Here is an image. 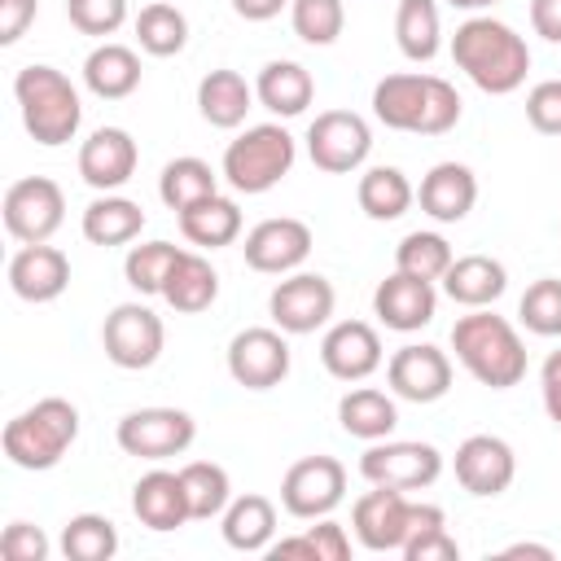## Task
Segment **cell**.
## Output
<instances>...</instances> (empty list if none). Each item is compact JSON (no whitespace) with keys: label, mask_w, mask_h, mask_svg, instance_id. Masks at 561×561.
I'll return each mask as SVG.
<instances>
[{"label":"cell","mask_w":561,"mask_h":561,"mask_svg":"<svg viewBox=\"0 0 561 561\" xmlns=\"http://www.w3.org/2000/svg\"><path fill=\"white\" fill-rule=\"evenodd\" d=\"M451 61L486 96H508L530 75V48H526V39L508 22H500L491 13H473V18H465L456 26V35H451Z\"/></svg>","instance_id":"obj_1"},{"label":"cell","mask_w":561,"mask_h":561,"mask_svg":"<svg viewBox=\"0 0 561 561\" xmlns=\"http://www.w3.org/2000/svg\"><path fill=\"white\" fill-rule=\"evenodd\" d=\"M373 114L390 131H412V136H443L460 123V92L443 75H386L373 88Z\"/></svg>","instance_id":"obj_2"},{"label":"cell","mask_w":561,"mask_h":561,"mask_svg":"<svg viewBox=\"0 0 561 561\" xmlns=\"http://www.w3.org/2000/svg\"><path fill=\"white\" fill-rule=\"evenodd\" d=\"M451 351L478 386L508 390L526 377V342L513 320L495 316L491 307H473L451 324Z\"/></svg>","instance_id":"obj_3"},{"label":"cell","mask_w":561,"mask_h":561,"mask_svg":"<svg viewBox=\"0 0 561 561\" xmlns=\"http://www.w3.org/2000/svg\"><path fill=\"white\" fill-rule=\"evenodd\" d=\"M13 96L22 110V127L35 145L57 149V145H70L79 136L83 101H79V88L57 66H44V61L22 66L13 75Z\"/></svg>","instance_id":"obj_4"},{"label":"cell","mask_w":561,"mask_h":561,"mask_svg":"<svg viewBox=\"0 0 561 561\" xmlns=\"http://www.w3.org/2000/svg\"><path fill=\"white\" fill-rule=\"evenodd\" d=\"M75 438H79V408L61 394H48V399H35L26 412H18L4 425L0 447H4L9 465L44 473V469L61 465V456L75 447Z\"/></svg>","instance_id":"obj_5"},{"label":"cell","mask_w":561,"mask_h":561,"mask_svg":"<svg viewBox=\"0 0 561 561\" xmlns=\"http://www.w3.org/2000/svg\"><path fill=\"white\" fill-rule=\"evenodd\" d=\"M294 158H298V140L280 123H254L237 140H228L224 162H219V175L237 193L254 197V193L276 188L294 171Z\"/></svg>","instance_id":"obj_6"},{"label":"cell","mask_w":561,"mask_h":561,"mask_svg":"<svg viewBox=\"0 0 561 561\" xmlns=\"http://www.w3.org/2000/svg\"><path fill=\"white\" fill-rule=\"evenodd\" d=\"M443 473V451L434 443L412 438H377L359 456V478L368 486H394V491H425Z\"/></svg>","instance_id":"obj_7"},{"label":"cell","mask_w":561,"mask_h":561,"mask_svg":"<svg viewBox=\"0 0 561 561\" xmlns=\"http://www.w3.org/2000/svg\"><path fill=\"white\" fill-rule=\"evenodd\" d=\"M0 215H4V232L18 245L53 241V232L66 224V193L48 175H22L4 188Z\"/></svg>","instance_id":"obj_8"},{"label":"cell","mask_w":561,"mask_h":561,"mask_svg":"<svg viewBox=\"0 0 561 561\" xmlns=\"http://www.w3.org/2000/svg\"><path fill=\"white\" fill-rule=\"evenodd\" d=\"M101 346L114 368H127V373L153 368L167 346V324L145 302H118L101 324Z\"/></svg>","instance_id":"obj_9"},{"label":"cell","mask_w":561,"mask_h":561,"mask_svg":"<svg viewBox=\"0 0 561 561\" xmlns=\"http://www.w3.org/2000/svg\"><path fill=\"white\" fill-rule=\"evenodd\" d=\"M197 438V421L184 412V408H136L118 421L114 430V443L136 456V460H171V456H184Z\"/></svg>","instance_id":"obj_10"},{"label":"cell","mask_w":561,"mask_h":561,"mask_svg":"<svg viewBox=\"0 0 561 561\" xmlns=\"http://www.w3.org/2000/svg\"><path fill=\"white\" fill-rule=\"evenodd\" d=\"M373 153V127L364 114L355 110H324L311 118L307 127V158L316 162V171L329 175H351L368 162Z\"/></svg>","instance_id":"obj_11"},{"label":"cell","mask_w":561,"mask_h":561,"mask_svg":"<svg viewBox=\"0 0 561 561\" xmlns=\"http://www.w3.org/2000/svg\"><path fill=\"white\" fill-rule=\"evenodd\" d=\"M333 307H337V289L320 272H289L267 294V316L289 337H302V333L324 329L329 316H333Z\"/></svg>","instance_id":"obj_12"},{"label":"cell","mask_w":561,"mask_h":561,"mask_svg":"<svg viewBox=\"0 0 561 561\" xmlns=\"http://www.w3.org/2000/svg\"><path fill=\"white\" fill-rule=\"evenodd\" d=\"M346 500V465L337 456H302L280 478V508L298 522L329 517Z\"/></svg>","instance_id":"obj_13"},{"label":"cell","mask_w":561,"mask_h":561,"mask_svg":"<svg viewBox=\"0 0 561 561\" xmlns=\"http://www.w3.org/2000/svg\"><path fill=\"white\" fill-rule=\"evenodd\" d=\"M289 333L276 324H250L228 342V377L245 390H272L289 377Z\"/></svg>","instance_id":"obj_14"},{"label":"cell","mask_w":561,"mask_h":561,"mask_svg":"<svg viewBox=\"0 0 561 561\" xmlns=\"http://www.w3.org/2000/svg\"><path fill=\"white\" fill-rule=\"evenodd\" d=\"M412 522H416V500H408V491L394 486H373L351 504L355 539L368 552H403Z\"/></svg>","instance_id":"obj_15"},{"label":"cell","mask_w":561,"mask_h":561,"mask_svg":"<svg viewBox=\"0 0 561 561\" xmlns=\"http://www.w3.org/2000/svg\"><path fill=\"white\" fill-rule=\"evenodd\" d=\"M316 237L302 219L294 215H272L263 224H254L241 241V254H245V267L263 272V276H289L307 263Z\"/></svg>","instance_id":"obj_16"},{"label":"cell","mask_w":561,"mask_h":561,"mask_svg":"<svg viewBox=\"0 0 561 561\" xmlns=\"http://www.w3.org/2000/svg\"><path fill=\"white\" fill-rule=\"evenodd\" d=\"M390 394L408 403H438L451 390V355L430 342H408L386 359Z\"/></svg>","instance_id":"obj_17"},{"label":"cell","mask_w":561,"mask_h":561,"mask_svg":"<svg viewBox=\"0 0 561 561\" xmlns=\"http://www.w3.org/2000/svg\"><path fill=\"white\" fill-rule=\"evenodd\" d=\"M456 482L478 495V500H495L513 486L517 478V451L500 438V434H469L456 447Z\"/></svg>","instance_id":"obj_18"},{"label":"cell","mask_w":561,"mask_h":561,"mask_svg":"<svg viewBox=\"0 0 561 561\" xmlns=\"http://www.w3.org/2000/svg\"><path fill=\"white\" fill-rule=\"evenodd\" d=\"M320 364L337 381H364L386 364L381 333L368 320H337L320 337Z\"/></svg>","instance_id":"obj_19"},{"label":"cell","mask_w":561,"mask_h":561,"mask_svg":"<svg viewBox=\"0 0 561 561\" xmlns=\"http://www.w3.org/2000/svg\"><path fill=\"white\" fill-rule=\"evenodd\" d=\"M434 311H438V289H434V280H421V276H412V272H390L377 289H373V316L386 324V329H394V333H416V329H425L430 320H434Z\"/></svg>","instance_id":"obj_20"},{"label":"cell","mask_w":561,"mask_h":561,"mask_svg":"<svg viewBox=\"0 0 561 561\" xmlns=\"http://www.w3.org/2000/svg\"><path fill=\"white\" fill-rule=\"evenodd\" d=\"M140 149L131 140L127 127H96L83 145H79V175L88 188L96 193H114L136 175Z\"/></svg>","instance_id":"obj_21"},{"label":"cell","mask_w":561,"mask_h":561,"mask_svg":"<svg viewBox=\"0 0 561 561\" xmlns=\"http://www.w3.org/2000/svg\"><path fill=\"white\" fill-rule=\"evenodd\" d=\"M70 285V259L66 250L35 241V245H18L9 259V289L22 302H53L61 298Z\"/></svg>","instance_id":"obj_22"},{"label":"cell","mask_w":561,"mask_h":561,"mask_svg":"<svg viewBox=\"0 0 561 561\" xmlns=\"http://www.w3.org/2000/svg\"><path fill=\"white\" fill-rule=\"evenodd\" d=\"M416 202L434 224H460L478 202V175L465 162H434L421 175Z\"/></svg>","instance_id":"obj_23"},{"label":"cell","mask_w":561,"mask_h":561,"mask_svg":"<svg viewBox=\"0 0 561 561\" xmlns=\"http://www.w3.org/2000/svg\"><path fill=\"white\" fill-rule=\"evenodd\" d=\"M131 513L140 526L167 535V530H180L188 517V495H184V482H180V469H149L136 478L131 486Z\"/></svg>","instance_id":"obj_24"},{"label":"cell","mask_w":561,"mask_h":561,"mask_svg":"<svg viewBox=\"0 0 561 561\" xmlns=\"http://www.w3.org/2000/svg\"><path fill=\"white\" fill-rule=\"evenodd\" d=\"M504 289H508V272H504V263L491 259V254H460V259H451V267L443 272V294H447L456 307H465V311L500 302Z\"/></svg>","instance_id":"obj_25"},{"label":"cell","mask_w":561,"mask_h":561,"mask_svg":"<svg viewBox=\"0 0 561 561\" xmlns=\"http://www.w3.org/2000/svg\"><path fill=\"white\" fill-rule=\"evenodd\" d=\"M254 101H259V96H254V83H245V75H237V70H228V66L202 75V83H197V114H202L210 127H219V131L241 127L245 114L254 110Z\"/></svg>","instance_id":"obj_26"},{"label":"cell","mask_w":561,"mask_h":561,"mask_svg":"<svg viewBox=\"0 0 561 561\" xmlns=\"http://www.w3.org/2000/svg\"><path fill=\"white\" fill-rule=\"evenodd\" d=\"M83 83L92 96L101 101H123L140 88V57L136 48L127 44H114V39H101L88 57H83Z\"/></svg>","instance_id":"obj_27"},{"label":"cell","mask_w":561,"mask_h":561,"mask_svg":"<svg viewBox=\"0 0 561 561\" xmlns=\"http://www.w3.org/2000/svg\"><path fill=\"white\" fill-rule=\"evenodd\" d=\"M219 530H224V543L237 552H267L276 539V504L259 491L232 495V504L219 517Z\"/></svg>","instance_id":"obj_28"},{"label":"cell","mask_w":561,"mask_h":561,"mask_svg":"<svg viewBox=\"0 0 561 561\" xmlns=\"http://www.w3.org/2000/svg\"><path fill=\"white\" fill-rule=\"evenodd\" d=\"M254 96L276 118H298L316 101V79L298 61H267L259 70V79H254Z\"/></svg>","instance_id":"obj_29"},{"label":"cell","mask_w":561,"mask_h":561,"mask_svg":"<svg viewBox=\"0 0 561 561\" xmlns=\"http://www.w3.org/2000/svg\"><path fill=\"white\" fill-rule=\"evenodd\" d=\"M140 228H145V210H140V202L118 197V193H101V197H92V202L83 206V219H79L83 241L105 245V250H110V245H127V241H136Z\"/></svg>","instance_id":"obj_30"},{"label":"cell","mask_w":561,"mask_h":561,"mask_svg":"<svg viewBox=\"0 0 561 561\" xmlns=\"http://www.w3.org/2000/svg\"><path fill=\"white\" fill-rule=\"evenodd\" d=\"M337 425L359 438V443H377V438H390L394 425H399V408L386 390L377 386H355L337 399Z\"/></svg>","instance_id":"obj_31"},{"label":"cell","mask_w":561,"mask_h":561,"mask_svg":"<svg viewBox=\"0 0 561 561\" xmlns=\"http://www.w3.org/2000/svg\"><path fill=\"white\" fill-rule=\"evenodd\" d=\"M180 232L197 250L232 245L241 237V206L232 197H224V193H210V197L193 202L188 210H180Z\"/></svg>","instance_id":"obj_32"},{"label":"cell","mask_w":561,"mask_h":561,"mask_svg":"<svg viewBox=\"0 0 561 561\" xmlns=\"http://www.w3.org/2000/svg\"><path fill=\"white\" fill-rule=\"evenodd\" d=\"M162 298H167L171 311H180V316H197V311H206V307L219 298V272L210 267L206 254L184 250L180 263L171 267L167 285H162Z\"/></svg>","instance_id":"obj_33"},{"label":"cell","mask_w":561,"mask_h":561,"mask_svg":"<svg viewBox=\"0 0 561 561\" xmlns=\"http://www.w3.org/2000/svg\"><path fill=\"white\" fill-rule=\"evenodd\" d=\"M394 44L408 61H434L443 48V13L438 0H399L394 9Z\"/></svg>","instance_id":"obj_34"},{"label":"cell","mask_w":561,"mask_h":561,"mask_svg":"<svg viewBox=\"0 0 561 561\" xmlns=\"http://www.w3.org/2000/svg\"><path fill=\"white\" fill-rule=\"evenodd\" d=\"M355 197H359V210L368 219L390 224V219L408 215V206L416 202V188L399 167H368L355 184Z\"/></svg>","instance_id":"obj_35"},{"label":"cell","mask_w":561,"mask_h":561,"mask_svg":"<svg viewBox=\"0 0 561 561\" xmlns=\"http://www.w3.org/2000/svg\"><path fill=\"white\" fill-rule=\"evenodd\" d=\"M210 193H219V175H215V167H210L206 158H193V153L171 158V162L162 167V175H158V197H162L175 215L188 210L193 202L210 197Z\"/></svg>","instance_id":"obj_36"},{"label":"cell","mask_w":561,"mask_h":561,"mask_svg":"<svg viewBox=\"0 0 561 561\" xmlns=\"http://www.w3.org/2000/svg\"><path fill=\"white\" fill-rule=\"evenodd\" d=\"M180 482H184L188 517H193V522L224 517V508L232 504V478H228V469L215 465V460H188V465H180Z\"/></svg>","instance_id":"obj_37"},{"label":"cell","mask_w":561,"mask_h":561,"mask_svg":"<svg viewBox=\"0 0 561 561\" xmlns=\"http://www.w3.org/2000/svg\"><path fill=\"white\" fill-rule=\"evenodd\" d=\"M136 44L149 57H175L188 44V18L175 4L153 0V4H145L136 13Z\"/></svg>","instance_id":"obj_38"},{"label":"cell","mask_w":561,"mask_h":561,"mask_svg":"<svg viewBox=\"0 0 561 561\" xmlns=\"http://www.w3.org/2000/svg\"><path fill=\"white\" fill-rule=\"evenodd\" d=\"M61 552L66 561H110L118 552V526L101 513H75L61 526Z\"/></svg>","instance_id":"obj_39"},{"label":"cell","mask_w":561,"mask_h":561,"mask_svg":"<svg viewBox=\"0 0 561 561\" xmlns=\"http://www.w3.org/2000/svg\"><path fill=\"white\" fill-rule=\"evenodd\" d=\"M184 245H171V241H140L127 250L123 259V280L136 289V294H158L162 298V285L171 276V267L180 263Z\"/></svg>","instance_id":"obj_40"},{"label":"cell","mask_w":561,"mask_h":561,"mask_svg":"<svg viewBox=\"0 0 561 561\" xmlns=\"http://www.w3.org/2000/svg\"><path fill=\"white\" fill-rule=\"evenodd\" d=\"M403 557L408 561H456L460 557V543L447 535V513L438 504L416 500V522H412V535L403 543Z\"/></svg>","instance_id":"obj_41"},{"label":"cell","mask_w":561,"mask_h":561,"mask_svg":"<svg viewBox=\"0 0 561 561\" xmlns=\"http://www.w3.org/2000/svg\"><path fill=\"white\" fill-rule=\"evenodd\" d=\"M451 245L443 232H408L399 245H394V267L399 272H412L421 280H443V272L451 267Z\"/></svg>","instance_id":"obj_42"},{"label":"cell","mask_w":561,"mask_h":561,"mask_svg":"<svg viewBox=\"0 0 561 561\" xmlns=\"http://www.w3.org/2000/svg\"><path fill=\"white\" fill-rule=\"evenodd\" d=\"M289 26L302 44L329 48L346 26V4L342 0H289Z\"/></svg>","instance_id":"obj_43"},{"label":"cell","mask_w":561,"mask_h":561,"mask_svg":"<svg viewBox=\"0 0 561 561\" xmlns=\"http://www.w3.org/2000/svg\"><path fill=\"white\" fill-rule=\"evenodd\" d=\"M517 320L535 337H561V280L557 276L530 280L517 302Z\"/></svg>","instance_id":"obj_44"},{"label":"cell","mask_w":561,"mask_h":561,"mask_svg":"<svg viewBox=\"0 0 561 561\" xmlns=\"http://www.w3.org/2000/svg\"><path fill=\"white\" fill-rule=\"evenodd\" d=\"M66 18L79 35H114L127 22V0H66Z\"/></svg>","instance_id":"obj_45"},{"label":"cell","mask_w":561,"mask_h":561,"mask_svg":"<svg viewBox=\"0 0 561 561\" xmlns=\"http://www.w3.org/2000/svg\"><path fill=\"white\" fill-rule=\"evenodd\" d=\"M526 123L539 136H561V79H543L526 92Z\"/></svg>","instance_id":"obj_46"},{"label":"cell","mask_w":561,"mask_h":561,"mask_svg":"<svg viewBox=\"0 0 561 561\" xmlns=\"http://www.w3.org/2000/svg\"><path fill=\"white\" fill-rule=\"evenodd\" d=\"M0 552H4L9 561H48L53 543H48V535H44L39 526H31V522H9L4 535H0Z\"/></svg>","instance_id":"obj_47"},{"label":"cell","mask_w":561,"mask_h":561,"mask_svg":"<svg viewBox=\"0 0 561 561\" xmlns=\"http://www.w3.org/2000/svg\"><path fill=\"white\" fill-rule=\"evenodd\" d=\"M302 535H307L316 561H346V557H351V535H346V526L333 522V517H316V526H307Z\"/></svg>","instance_id":"obj_48"},{"label":"cell","mask_w":561,"mask_h":561,"mask_svg":"<svg viewBox=\"0 0 561 561\" xmlns=\"http://www.w3.org/2000/svg\"><path fill=\"white\" fill-rule=\"evenodd\" d=\"M39 0H0V44H18L35 22Z\"/></svg>","instance_id":"obj_49"},{"label":"cell","mask_w":561,"mask_h":561,"mask_svg":"<svg viewBox=\"0 0 561 561\" xmlns=\"http://www.w3.org/2000/svg\"><path fill=\"white\" fill-rule=\"evenodd\" d=\"M539 394H543L548 421L561 430V346L548 351V359H543V368H539Z\"/></svg>","instance_id":"obj_50"},{"label":"cell","mask_w":561,"mask_h":561,"mask_svg":"<svg viewBox=\"0 0 561 561\" xmlns=\"http://www.w3.org/2000/svg\"><path fill=\"white\" fill-rule=\"evenodd\" d=\"M530 26L548 44H561V0H530Z\"/></svg>","instance_id":"obj_51"},{"label":"cell","mask_w":561,"mask_h":561,"mask_svg":"<svg viewBox=\"0 0 561 561\" xmlns=\"http://www.w3.org/2000/svg\"><path fill=\"white\" fill-rule=\"evenodd\" d=\"M280 9H289V0H232V13L245 22H272L280 18Z\"/></svg>","instance_id":"obj_52"},{"label":"cell","mask_w":561,"mask_h":561,"mask_svg":"<svg viewBox=\"0 0 561 561\" xmlns=\"http://www.w3.org/2000/svg\"><path fill=\"white\" fill-rule=\"evenodd\" d=\"M500 557H539V561H552V548H548V543H526V539H522V543H508Z\"/></svg>","instance_id":"obj_53"},{"label":"cell","mask_w":561,"mask_h":561,"mask_svg":"<svg viewBox=\"0 0 561 561\" xmlns=\"http://www.w3.org/2000/svg\"><path fill=\"white\" fill-rule=\"evenodd\" d=\"M451 9H465V13H482V9H491V4H500V0H447Z\"/></svg>","instance_id":"obj_54"}]
</instances>
